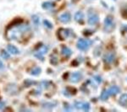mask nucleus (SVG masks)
<instances>
[{"instance_id": "10", "label": "nucleus", "mask_w": 127, "mask_h": 112, "mask_svg": "<svg viewBox=\"0 0 127 112\" xmlns=\"http://www.w3.org/2000/svg\"><path fill=\"white\" fill-rule=\"evenodd\" d=\"M119 104L121 106L127 108V93H123L119 99Z\"/></svg>"}, {"instance_id": "23", "label": "nucleus", "mask_w": 127, "mask_h": 112, "mask_svg": "<svg viewBox=\"0 0 127 112\" xmlns=\"http://www.w3.org/2000/svg\"><path fill=\"white\" fill-rule=\"evenodd\" d=\"M3 107H4V104L3 102H0V110H2Z\"/></svg>"}, {"instance_id": "5", "label": "nucleus", "mask_w": 127, "mask_h": 112, "mask_svg": "<svg viewBox=\"0 0 127 112\" xmlns=\"http://www.w3.org/2000/svg\"><path fill=\"white\" fill-rule=\"evenodd\" d=\"M82 78V75L80 72H75V73H73L72 74L70 75V82L71 83H78L80 80Z\"/></svg>"}, {"instance_id": "8", "label": "nucleus", "mask_w": 127, "mask_h": 112, "mask_svg": "<svg viewBox=\"0 0 127 112\" xmlns=\"http://www.w3.org/2000/svg\"><path fill=\"white\" fill-rule=\"evenodd\" d=\"M69 33H70V31H69V30L67 29H60L59 30V39H66V38H68V36H69Z\"/></svg>"}, {"instance_id": "15", "label": "nucleus", "mask_w": 127, "mask_h": 112, "mask_svg": "<svg viewBox=\"0 0 127 112\" xmlns=\"http://www.w3.org/2000/svg\"><path fill=\"white\" fill-rule=\"evenodd\" d=\"M41 72H42V69L40 68H38V67H36V68H34L33 69H32L31 74L34 75V76H36V75H39Z\"/></svg>"}, {"instance_id": "11", "label": "nucleus", "mask_w": 127, "mask_h": 112, "mask_svg": "<svg viewBox=\"0 0 127 112\" xmlns=\"http://www.w3.org/2000/svg\"><path fill=\"white\" fill-rule=\"evenodd\" d=\"M7 50L9 53L14 54V55H17L20 53V51L16 46H15L14 45H8L7 46Z\"/></svg>"}, {"instance_id": "17", "label": "nucleus", "mask_w": 127, "mask_h": 112, "mask_svg": "<svg viewBox=\"0 0 127 112\" xmlns=\"http://www.w3.org/2000/svg\"><path fill=\"white\" fill-rule=\"evenodd\" d=\"M0 55H1L2 58L5 59V60H7V59H9V58H10V56H9V52H6L5 50H2V51H1V53H0Z\"/></svg>"}, {"instance_id": "7", "label": "nucleus", "mask_w": 127, "mask_h": 112, "mask_svg": "<svg viewBox=\"0 0 127 112\" xmlns=\"http://www.w3.org/2000/svg\"><path fill=\"white\" fill-rule=\"evenodd\" d=\"M106 92H107V94L108 97L113 96V95H116L117 93H120V89H119V87L117 86H112L108 89H107Z\"/></svg>"}, {"instance_id": "12", "label": "nucleus", "mask_w": 127, "mask_h": 112, "mask_svg": "<svg viewBox=\"0 0 127 112\" xmlns=\"http://www.w3.org/2000/svg\"><path fill=\"white\" fill-rule=\"evenodd\" d=\"M83 19H84V14L82 12L79 11L77 13H75V21L77 22H82L83 21Z\"/></svg>"}, {"instance_id": "1", "label": "nucleus", "mask_w": 127, "mask_h": 112, "mask_svg": "<svg viewBox=\"0 0 127 112\" xmlns=\"http://www.w3.org/2000/svg\"><path fill=\"white\" fill-rule=\"evenodd\" d=\"M115 28V24L114 22V19L111 15L107 16L104 20V30L106 32H112Z\"/></svg>"}, {"instance_id": "4", "label": "nucleus", "mask_w": 127, "mask_h": 112, "mask_svg": "<svg viewBox=\"0 0 127 112\" xmlns=\"http://www.w3.org/2000/svg\"><path fill=\"white\" fill-rule=\"evenodd\" d=\"M75 107L78 110H83L85 111H88L90 110V105L88 103H83V102H75Z\"/></svg>"}, {"instance_id": "22", "label": "nucleus", "mask_w": 127, "mask_h": 112, "mask_svg": "<svg viewBox=\"0 0 127 112\" xmlns=\"http://www.w3.org/2000/svg\"><path fill=\"white\" fill-rule=\"evenodd\" d=\"M3 62H2L1 60H0V69H3Z\"/></svg>"}, {"instance_id": "13", "label": "nucleus", "mask_w": 127, "mask_h": 112, "mask_svg": "<svg viewBox=\"0 0 127 112\" xmlns=\"http://www.w3.org/2000/svg\"><path fill=\"white\" fill-rule=\"evenodd\" d=\"M62 54L64 55V56H69L72 53V52H71V50L68 47H66V46H63L62 47Z\"/></svg>"}, {"instance_id": "21", "label": "nucleus", "mask_w": 127, "mask_h": 112, "mask_svg": "<svg viewBox=\"0 0 127 112\" xmlns=\"http://www.w3.org/2000/svg\"><path fill=\"white\" fill-rule=\"evenodd\" d=\"M123 15L127 19V5L124 8V9H123Z\"/></svg>"}, {"instance_id": "18", "label": "nucleus", "mask_w": 127, "mask_h": 112, "mask_svg": "<svg viewBox=\"0 0 127 112\" xmlns=\"http://www.w3.org/2000/svg\"><path fill=\"white\" fill-rule=\"evenodd\" d=\"M32 22H33V24H35L36 26H38L39 25V23H40V19L39 17H38L37 15H33L32 18Z\"/></svg>"}, {"instance_id": "2", "label": "nucleus", "mask_w": 127, "mask_h": 112, "mask_svg": "<svg viewBox=\"0 0 127 112\" xmlns=\"http://www.w3.org/2000/svg\"><path fill=\"white\" fill-rule=\"evenodd\" d=\"M92 44V40L86 39H80L77 41V48L81 51H86L89 48L90 45Z\"/></svg>"}, {"instance_id": "3", "label": "nucleus", "mask_w": 127, "mask_h": 112, "mask_svg": "<svg viewBox=\"0 0 127 112\" xmlns=\"http://www.w3.org/2000/svg\"><path fill=\"white\" fill-rule=\"evenodd\" d=\"M114 59H115V54H114V52H107L103 56V61L106 64L112 63V62L114 61Z\"/></svg>"}, {"instance_id": "19", "label": "nucleus", "mask_w": 127, "mask_h": 112, "mask_svg": "<svg viewBox=\"0 0 127 112\" xmlns=\"http://www.w3.org/2000/svg\"><path fill=\"white\" fill-rule=\"evenodd\" d=\"M43 24H44V25H45V27H47V28H48V29H52L53 28V24L50 23L49 21H48V20H43Z\"/></svg>"}, {"instance_id": "16", "label": "nucleus", "mask_w": 127, "mask_h": 112, "mask_svg": "<svg viewBox=\"0 0 127 112\" xmlns=\"http://www.w3.org/2000/svg\"><path fill=\"white\" fill-rule=\"evenodd\" d=\"M48 46H41V48L37 51V52H36V53H39V54H41V55H43V54L46 53L47 52H48Z\"/></svg>"}, {"instance_id": "20", "label": "nucleus", "mask_w": 127, "mask_h": 112, "mask_svg": "<svg viewBox=\"0 0 127 112\" xmlns=\"http://www.w3.org/2000/svg\"><path fill=\"white\" fill-rule=\"evenodd\" d=\"M35 56H36V57H37L39 60L43 61V56H42V55H41L39 53H35Z\"/></svg>"}, {"instance_id": "14", "label": "nucleus", "mask_w": 127, "mask_h": 112, "mask_svg": "<svg viewBox=\"0 0 127 112\" xmlns=\"http://www.w3.org/2000/svg\"><path fill=\"white\" fill-rule=\"evenodd\" d=\"M42 7L45 9H52L53 7H54V3H52V2H45V3H42Z\"/></svg>"}, {"instance_id": "6", "label": "nucleus", "mask_w": 127, "mask_h": 112, "mask_svg": "<svg viewBox=\"0 0 127 112\" xmlns=\"http://www.w3.org/2000/svg\"><path fill=\"white\" fill-rule=\"evenodd\" d=\"M98 21H99V18H98V15H96V14H93L88 17L87 22L90 25H94V24H97Z\"/></svg>"}, {"instance_id": "9", "label": "nucleus", "mask_w": 127, "mask_h": 112, "mask_svg": "<svg viewBox=\"0 0 127 112\" xmlns=\"http://www.w3.org/2000/svg\"><path fill=\"white\" fill-rule=\"evenodd\" d=\"M70 19L71 16L69 13H64L59 16V20L61 22H63V23H68V22L70 21Z\"/></svg>"}]
</instances>
